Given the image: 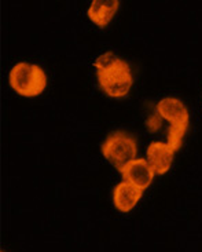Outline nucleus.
<instances>
[{
    "label": "nucleus",
    "instance_id": "1",
    "mask_svg": "<svg viewBox=\"0 0 202 252\" xmlns=\"http://www.w3.org/2000/svg\"><path fill=\"white\" fill-rule=\"evenodd\" d=\"M94 66L98 84L106 95L120 98L128 94L134 79L127 62L109 51L96 58Z\"/></svg>",
    "mask_w": 202,
    "mask_h": 252
},
{
    "label": "nucleus",
    "instance_id": "2",
    "mask_svg": "<svg viewBox=\"0 0 202 252\" xmlns=\"http://www.w3.org/2000/svg\"><path fill=\"white\" fill-rule=\"evenodd\" d=\"M8 82L17 94L32 98L40 95L44 91L47 86V76L39 65L20 62L10 70Z\"/></svg>",
    "mask_w": 202,
    "mask_h": 252
},
{
    "label": "nucleus",
    "instance_id": "3",
    "mask_svg": "<svg viewBox=\"0 0 202 252\" xmlns=\"http://www.w3.org/2000/svg\"><path fill=\"white\" fill-rule=\"evenodd\" d=\"M102 155L117 171H121L127 164L136 158L138 143L132 135L124 131L112 132L102 143Z\"/></svg>",
    "mask_w": 202,
    "mask_h": 252
},
{
    "label": "nucleus",
    "instance_id": "4",
    "mask_svg": "<svg viewBox=\"0 0 202 252\" xmlns=\"http://www.w3.org/2000/svg\"><path fill=\"white\" fill-rule=\"evenodd\" d=\"M120 174L124 182L132 185L141 190L147 189L155 175L146 158H135L120 171Z\"/></svg>",
    "mask_w": 202,
    "mask_h": 252
},
{
    "label": "nucleus",
    "instance_id": "5",
    "mask_svg": "<svg viewBox=\"0 0 202 252\" xmlns=\"http://www.w3.org/2000/svg\"><path fill=\"white\" fill-rule=\"evenodd\" d=\"M146 155V160L153 168L155 175H164L168 172L173 163L175 152L171 149L168 143L151 142L148 145Z\"/></svg>",
    "mask_w": 202,
    "mask_h": 252
},
{
    "label": "nucleus",
    "instance_id": "6",
    "mask_svg": "<svg viewBox=\"0 0 202 252\" xmlns=\"http://www.w3.org/2000/svg\"><path fill=\"white\" fill-rule=\"evenodd\" d=\"M157 113L171 126H189V110L177 98H164L157 103Z\"/></svg>",
    "mask_w": 202,
    "mask_h": 252
},
{
    "label": "nucleus",
    "instance_id": "7",
    "mask_svg": "<svg viewBox=\"0 0 202 252\" xmlns=\"http://www.w3.org/2000/svg\"><path fill=\"white\" fill-rule=\"evenodd\" d=\"M118 0H94L88 8V18L94 22L96 27H108L109 22L118 10Z\"/></svg>",
    "mask_w": 202,
    "mask_h": 252
},
{
    "label": "nucleus",
    "instance_id": "8",
    "mask_svg": "<svg viewBox=\"0 0 202 252\" xmlns=\"http://www.w3.org/2000/svg\"><path fill=\"white\" fill-rule=\"evenodd\" d=\"M142 194L143 190L122 181L113 190V203L118 211L129 212L138 204V201L142 198Z\"/></svg>",
    "mask_w": 202,
    "mask_h": 252
},
{
    "label": "nucleus",
    "instance_id": "9",
    "mask_svg": "<svg viewBox=\"0 0 202 252\" xmlns=\"http://www.w3.org/2000/svg\"><path fill=\"white\" fill-rule=\"evenodd\" d=\"M189 126H169L168 135H167V143L171 146V149L176 152L182 148L183 136L187 131Z\"/></svg>",
    "mask_w": 202,
    "mask_h": 252
},
{
    "label": "nucleus",
    "instance_id": "10",
    "mask_svg": "<svg viewBox=\"0 0 202 252\" xmlns=\"http://www.w3.org/2000/svg\"><path fill=\"white\" fill-rule=\"evenodd\" d=\"M161 124H162V117L158 115V113H154V115H151V116L148 117L147 120H146V127L150 132H155V131H158V129L161 128Z\"/></svg>",
    "mask_w": 202,
    "mask_h": 252
},
{
    "label": "nucleus",
    "instance_id": "11",
    "mask_svg": "<svg viewBox=\"0 0 202 252\" xmlns=\"http://www.w3.org/2000/svg\"><path fill=\"white\" fill-rule=\"evenodd\" d=\"M1 252H3V251H1Z\"/></svg>",
    "mask_w": 202,
    "mask_h": 252
}]
</instances>
